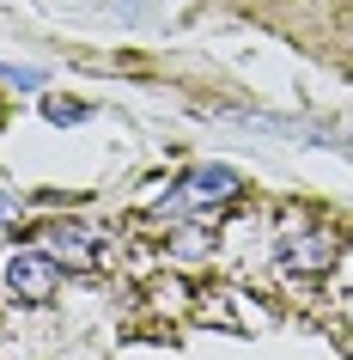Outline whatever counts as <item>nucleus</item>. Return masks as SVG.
I'll return each mask as SVG.
<instances>
[{
	"label": "nucleus",
	"mask_w": 353,
	"mask_h": 360,
	"mask_svg": "<svg viewBox=\"0 0 353 360\" xmlns=\"http://www.w3.org/2000/svg\"><path fill=\"white\" fill-rule=\"evenodd\" d=\"M232 195H238V171L232 165H195L189 177H177V190L159 202V214L165 220H177V214H213Z\"/></svg>",
	"instance_id": "obj_1"
},
{
	"label": "nucleus",
	"mask_w": 353,
	"mask_h": 360,
	"mask_svg": "<svg viewBox=\"0 0 353 360\" xmlns=\"http://www.w3.org/2000/svg\"><path fill=\"white\" fill-rule=\"evenodd\" d=\"M280 263L293 275H323L335 263V238L317 220H305V214H286V226H280Z\"/></svg>",
	"instance_id": "obj_2"
},
{
	"label": "nucleus",
	"mask_w": 353,
	"mask_h": 360,
	"mask_svg": "<svg viewBox=\"0 0 353 360\" xmlns=\"http://www.w3.org/2000/svg\"><path fill=\"white\" fill-rule=\"evenodd\" d=\"M0 281H6V293H13V300L43 305L49 293H55L61 269H55V257H49V250H13V257H6V269H0Z\"/></svg>",
	"instance_id": "obj_3"
},
{
	"label": "nucleus",
	"mask_w": 353,
	"mask_h": 360,
	"mask_svg": "<svg viewBox=\"0 0 353 360\" xmlns=\"http://www.w3.org/2000/svg\"><path fill=\"white\" fill-rule=\"evenodd\" d=\"M43 250L61 269H98V232L79 226V220H49L43 226Z\"/></svg>",
	"instance_id": "obj_4"
},
{
	"label": "nucleus",
	"mask_w": 353,
	"mask_h": 360,
	"mask_svg": "<svg viewBox=\"0 0 353 360\" xmlns=\"http://www.w3.org/2000/svg\"><path fill=\"white\" fill-rule=\"evenodd\" d=\"M43 116H49V122H79V116H86V104H74V98H49V104H43Z\"/></svg>",
	"instance_id": "obj_5"
},
{
	"label": "nucleus",
	"mask_w": 353,
	"mask_h": 360,
	"mask_svg": "<svg viewBox=\"0 0 353 360\" xmlns=\"http://www.w3.org/2000/svg\"><path fill=\"white\" fill-rule=\"evenodd\" d=\"M0 79H13V86H43V68H13V61H0Z\"/></svg>",
	"instance_id": "obj_6"
},
{
	"label": "nucleus",
	"mask_w": 353,
	"mask_h": 360,
	"mask_svg": "<svg viewBox=\"0 0 353 360\" xmlns=\"http://www.w3.org/2000/svg\"><path fill=\"white\" fill-rule=\"evenodd\" d=\"M13 208H19V202H13V195L0 190V220H13Z\"/></svg>",
	"instance_id": "obj_7"
}]
</instances>
